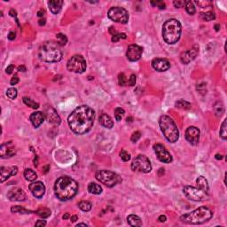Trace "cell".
<instances>
[{"instance_id":"6da1fadb","label":"cell","mask_w":227,"mask_h":227,"mask_svg":"<svg viewBox=\"0 0 227 227\" xmlns=\"http://www.w3.org/2000/svg\"><path fill=\"white\" fill-rule=\"evenodd\" d=\"M95 119L94 110L88 106L76 107L68 116V125L73 132L78 135L85 134L91 131Z\"/></svg>"},{"instance_id":"7a4b0ae2","label":"cell","mask_w":227,"mask_h":227,"mask_svg":"<svg viewBox=\"0 0 227 227\" xmlns=\"http://www.w3.org/2000/svg\"><path fill=\"white\" fill-rule=\"evenodd\" d=\"M78 192V184L69 177H61L54 184V193L60 200L66 201L74 198Z\"/></svg>"},{"instance_id":"3957f363","label":"cell","mask_w":227,"mask_h":227,"mask_svg":"<svg viewBox=\"0 0 227 227\" xmlns=\"http://www.w3.org/2000/svg\"><path fill=\"white\" fill-rule=\"evenodd\" d=\"M38 55L45 62H58L62 59L61 45L53 41L44 42L39 48Z\"/></svg>"},{"instance_id":"277c9868","label":"cell","mask_w":227,"mask_h":227,"mask_svg":"<svg viewBox=\"0 0 227 227\" xmlns=\"http://www.w3.org/2000/svg\"><path fill=\"white\" fill-rule=\"evenodd\" d=\"M182 33V26L179 21L170 19L164 22L162 26V37L168 44H174L180 39Z\"/></svg>"},{"instance_id":"5b68a950","label":"cell","mask_w":227,"mask_h":227,"mask_svg":"<svg viewBox=\"0 0 227 227\" xmlns=\"http://www.w3.org/2000/svg\"><path fill=\"white\" fill-rule=\"evenodd\" d=\"M213 216L212 211L207 207H200L195 210L180 216V220L189 225H201L208 222Z\"/></svg>"},{"instance_id":"8992f818","label":"cell","mask_w":227,"mask_h":227,"mask_svg":"<svg viewBox=\"0 0 227 227\" xmlns=\"http://www.w3.org/2000/svg\"><path fill=\"white\" fill-rule=\"evenodd\" d=\"M159 125L167 140L170 143H176L179 139V131L171 118L168 116H161L159 119Z\"/></svg>"},{"instance_id":"52a82bcc","label":"cell","mask_w":227,"mask_h":227,"mask_svg":"<svg viewBox=\"0 0 227 227\" xmlns=\"http://www.w3.org/2000/svg\"><path fill=\"white\" fill-rule=\"evenodd\" d=\"M95 177L97 178V180H99L100 183L105 185L107 187H113L116 185L117 184L122 182V177L116 173L110 170H99L96 172Z\"/></svg>"},{"instance_id":"ba28073f","label":"cell","mask_w":227,"mask_h":227,"mask_svg":"<svg viewBox=\"0 0 227 227\" xmlns=\"http://www.w3.org/2000/svg\"><path fill=\"white\" fill-rule=\"evenodd\" d=\"M131 168L133 171L149 173L152 170V165L149 159L144 155H138L131 162Z\"/></svg>"},{"instance_id":"9c48e42d","label":"cell","mask_w":227,"mask_h":227,"mask_svg":"<svg viewBox=\"0 0 227 227\" xmlns=\"http://www.w3.org/2000/svg\"><path fill=\"white\" fill-rule=\"evenodd\" d=\"M67 68L70 72L82 74L86 69V61L82 55H74L67 61Z\"/></svg>"},{"instance_id":"30bf717a","label":"cell","mask_w":227,"mask_h":227,"mask_svg":"<svg viewBox=\"0 0 227 227\" xmlns=\"http://www.w3.org/2000/svg\"><path fill=\"white\" fill-rule=\"evenodd\" d=\"M108 18L113 22L126 24L129 21V12L126 9L120 6L112 7L108 11Z\"/></svg>"},{"instance_id":"8fae6325","label":"cell","mask_w":227,"mask_h":227,"mask_svg":"<svg viewBox=\"0 0 227 227\" xmlns=\"http://www.w3.org/2000/svg\"><path fill=\"white\" fill-rule=\"evenodd\" d=\"M183 193L187 199L194 201H202L209 198L206 192L200 190L198 187H194L190 185L184 187Z\"/></svg>"},{"instance_id":"7c38bea8","label":"cell","mask_w":227,"mask_h":227,"mask_svg":"<svg viewBox=\"0 0 227 227\" xmlns=\"http://www.w3.org/2000/svg\"><path fill=\"white\" fill-rule=\"evenodd\" d=\"M154 150L155 154L157 155L158 160L163 163H170L172 161L171 155L168 152V150L165 148L164 146L161 144H155L154 145Z\"/></svg>"},{"instance_id":"4fadbf2b","label":"cell","mask_w":227,"mask_h":227,"mask_svg":"<svg viewBox=\"0 0 227 227\" xmlns=\"http://www.w3.org/2000/svg\"><path fill=\"white\" fill-rule=\"evenodd\" d=\"M143 53V48L138 44H131L127 49L126 57L130 61H138Z\"/></svg>"},{"instance_id":"5bb4252c","label":"cell","mask_w":227,"mask_h":227,"mask_svg":"<svg viewBox=\"0 0 227 227\" xmlns=\"http://www.w3.org/2000/svg\"><path fill=\"white\" fill-rule=\"evenodd\" d=\"M200 130L198 128L194 127V126H190L187 128L186 131H185V139L188 141L189 143L193 146H195L199 143L200 139Z\"/></svg>"},{"instance_id":"9a60e30c","label":"cell","mask_w":227,"mask_h":227,"mask_svg":"<svg viewBox=\"0 0 227 227\" xmlns=\"http://www.w3.org/2000/svg\"><path fill=\"white\" fill-rule=\"evenodd\" d=\"M44 114H45L44 115L45 118L47 119V121L50 122V123L53 124V125H60L61 124V117L58 115L57 111L53 107L47 106L45 108V113Z\"/></svg>"},{"instance_id":"2e32d148","label":"cell","mask_w":227,"mask_h":227,"mask_svg":"<svg viewBox=\"0 0 227 227\" xmlns=\"http://www.w3.org/2000/svg\"><path fill=\"white\" fill-rule=\"evenodd\" d=\"M7 198L12 201H23L26 200V194L22 188L14 187L7 193Z\"/></svg>"},{"instance_id":"e0dca14e","label":"cell","mask_w":227,"mask_h":227,"mask_svg":"<svg viewBox=\"0 0 227 227\" xmlns=\"http://www.w3.org/2000/svg\"><path fill=\"white\" fill-rule=\"evenodd\" d=\"M28 188L30 190V192L32 193L34 196L37 199L42 198L45 194V186L42 182L40 181H37V182H33L29 185Z\"/></svg>"},{"instance_id":"ac0fdd59","label":"cell","mask_w":227,"mask_h":227,"mask_svg":"<svg viewBox=\"0 0 227 227\" xmlns=\"http://www.w3.org/2000/svg\"><path fill=\"white\" fill-rule=\"evenodd\" d=\"M198 52H199V48H198L197 45H195L192 49L182 52V54L180 56V60L182 61V63L186 65V64L190 63L192 61H194V59L197 57V55H198Z\"/></svg>"},{"instance_id":"d6986e66","label":"cell","mask_w":227,"mask_h":227,"mask_svg":"<svg viewBox=\"0 0 227 227\" xmlns=\"http://www.w3.org/2000/svg\"><path fill=\"white\" fill-rule=\"evenodd\" d=\"M152 67L155 68L156 71L164 72L170 67V64L166 59L156 58V59H154L152 61Z\"/></svg>"},{"instance_id":"ffe728a7","label":"cell","mask_w":227,"mask_h":227,"mask_svg":"<svg viewBox=\"0 0 227 227\" xmlns=\"http://www.w3.org/2000/svg\"><path fill=\"white\" fill-rule=\"evenodd\" d=\"M18 172V168L16 166L12 167H1L0 169V181L4 183L7 178L15 176Z\"/></svg>"},{"instance_id":"44dd1931","label":"cell","mask_w":227,"mask_h":227,"mask_svg":"<svg viewBox=\"0 0 227 227\" xmlns=\"http://www.w3.org/2000/svg\"><path fill=\"white\" fill-rule=\"evenodd\" d=\"M12 142H8L6 144H3L0 147V154H1V157L2 158H10L12 157L13 155H15V152L13 148L12 147Z\"/></svg>"},{"instance_id":"7402d4cb","label":"cell","mask_w":227,"mask_h":227,"mask_svg":"<svg viewBox=\"0 0 227 227\" xmlns=\"http://www.w3.org/2000/svg\"><path fill=\"white\" fill-rule=\"evenodd\" d=\"M44 119H45V116L42 112H35L33 114H31L29 117V120L35 128H38L44 122Z\"/></svg>"},{"instance_id":"603a6c76","label":"cell","mask_w":227,"mask_h":227,"mask_svg":"<svg viewBox=\"0 0 227 227\" xmlns=\"http://www.w3.org/2000/svg\"><path fill=\"white\" fill-rule=\"evenodd\" d=\"M48 6H49L51 12L53 14H57L61 12V7L63 6V1L62 0H51L48 2Z\"/></svg>"},{"instance_id":"cb8c5ba5","label":"cell","mask_w":227,"mask_h":227,"mask_svg":"<svg viewBox=\"0 0 227 227\" xmlns=\"http://www.w3.org/2000/svg\"><path fill=\"white\" fill-rule=\"evenodd\" d=\"M99 122L103 127L107 128V129H111L114 127V122H113L112 118L106 114H101Z\"/></svg>"},{"instance_id":"d4e9b609","label":"cell","mask_w":227,"mask_h":227,"mask_svg":"<svg viewBox=\"0 0 227 227\" xmlns=\"http://www.w3.org/2000/svg\"><path fill=\"white\" fill-rule=\"evenodd\" d=\"M128 224L131 225V226H142V221L140 219V217H139L136 215H130L127 217Z\"/></svg>"},{"instance_id":"484cf974","label":"cell","mask_w":227,"mask_h":227,"mask_svg":"<svg viewBox=\"0 0 227 227\" xmlns=\"http://www.w3.org/2000/svg\"><path fill=\"white\" fill-rule=\"evenodd\" d=\"M196 184H197V187L204 192H208L209 191V184L205 177L200 176L197 179H196Z\"/></svg>"},{"instance_id":"4316f807","label":"cell","mask_w":227,"mask_h":227,"mask_svg":"<svg viewBox=\"0 0 227 227\" xmlns=\"http://www.w3.org/2000/svg\"><path fill=\"white\" fill-rule=\"evenodd\" d=\"M24 177L26 178V180L30 181V182H33V181H35L37 178V173L34 171L33 170H31V169H26L25 171H24Z\"/></svg>"},{"instance_id":"83f0119b","label":"cell","mask_w":227,"mask_h":227,"mask_svg":"<svg viewBox=\"0 0 227 227\" xmlns=\"http://www.w3.org/2000/svg\"><path fill=\"white\" fill-rule=\"evenodd\" d=\"M213 109L215 112V115L218 117L221 116L225 112V107H224V105H223L221 101H216L213 106Z\"/></svg>"},{"instance_id":"f1b7e54d","label":"cell","mask_w":227,"mask_h":227,"mask_svg":"<svg viewBox=\"0 0 227 227\" xmlns=\"http://www.w3.org/2000/svg\"><path fill=\"white\" fill-rule=\"evenodd\" d=\"M88 191L91 194H100L102 193V187L96 183H90L88 185Z\"/></svg>"},{"instance_id":"f546056e","label":"cell","mask_w":227,"mask_h":227,"mask_svg":"<svg viewBox=\"0 0 227 227\" xmlns=\"http://www.w3.org/2000/svg\"><path fill=\"white\" fill-rule=\"evenodd\" d=\"M36 213L40 217L42 218H47L51 216V210L47 208H44V207H41L39 208L36 211Z\"/></svg>"},{"instance_id":"4dcf8cb0","label":"cell","mask_w":227,"mask_h":227,"mask_svg":"<svg viewBox=\"0 0 227 227\" xmlns=\"http://www.w3.org/2000/svg\"><path fill=\"white\" fill-rule=\"evenodd\" d=\"M176 107L180 108V109H184V110H187V109H190L192 107V105L185 100H179L176 102Z\"/></svg>"},{"instance_id":"1f68e13d","label":"cell","mask_w":227,"mask_h":227,"mask_svg":"<svg viewBox=\"0 0 227 227\" xmlns=\"http://www.w3.org/2000/svg\"><path fill=\"white\" fill-rule=\"evenodd\" d=\"M78 207L81 210L85 211V212H88L91 210L92 208V204L90 202V201H87V200H82L78 203Z\"/></svg>"},{"instance_id":"d6a6232c","label":"cell","mask_w":227,"mask_h":227,"mask_svg":"<svg viewBox=\"0 0 227 227\" xmlns=\"http://www.w3.org/2000/svg\"><path fill=\"white\" fill-rule=\"evenodd\" d=\"M185 10H186V12H188L190 15H194V13L196 12V8H195V6H194V2H192V1H185Z\"/></svg>"},{"instance_id":"836d02e7","label":"cell","mask_w":227,"mask_h":227,"mask_svg":"<svg viewBox=\"0 0 227 227\" xmlns=\"http://www.w3.org/2000/svg\"><path fill=\"white\" fill-rule=\"evenodd\" d=\"M23 102L25 105H27L29 107L33 108V109H37L39 107V104L37 102H35L33 100L29 99V98H27V97H24L23 98Z\"/></svg>"},{"instance_id":"e575fe53","label":"cell","mask_w":227,"mask_h":227,"mask_svg":"<svg viewBox=\"0 0 227 227\" xmlns=\"http://www.w3.org/2000/svg\"><path fill=\"white\" fill-rule=\"evenodd\" d=\"M11 211L12 213H22V214H29L32 211L28 210L24 208H22L21 206H13L11 208Z\"/></svg>"},{"instance_id":"d590c367","label":"cell","mask_w":227,"mask_h":227,"mask_svg":"<svg viewBox=\"0 0 227 227\" xmlns=\"http://www.w3.org/2000/svg\"><path fill=\"white\" fill-rule=\"evenodd\" d=\"M226 119H225L224 120V122L222 123L221 125V128H220V137H221L222 139H224V140H225L227 139V132H226Z\"/></svg>"},{"instance_id":"8d00e7d4","label":"cell","mask_w":227,"mask_h":227,"mask_svg":"<svg viewBox=\"0 0 227 227\" xmlns=\"http://www.w3.org/2000/svg\"><path fill=\"white\" fill-rule=\"evenodd\" d=\"M56 39H57V43L60 45H65L67 43V38L64 34L59 33L56 35Z\"/></svg>"},{"instance_id":"74e56055","label":"cell","mask_w":227,"mask_h":227,"mask_svg":"<svg viewBox=\"0 0 227 227\" xmlns=\"http://www.w3.org/2000/svg\"><path fill=\"white\" fill-rule=\"evenodd\" d=\"M124 113H125V111L123 110L122 108L121 107H117L116 108V110H115V117H116V121H121L122 119V117L124 116Z\"/></svg>"},{"instance_id":"f35d334b","label":"cell","mask_w":227,"mask_h":227,"mask_svg":"<svg viewBox=\"0 0 227 227\" xmlns=\"http://www.w3.org/2000/svg\"><path fill=\"white\" fill-rule=\"evenodd\" d=\"M17 95H18V91L15 88H9L6 91V96L10 99V100H14L16 99Z\"/></svg>"},{"instance_id":"ab89813d","label":"cell","mask_w":227,"mask_h":227,"mask_svg":"<svg viewBox=\"0 0 227 227\" xmlns=\"http://www.w3.org/2000/svg\"><path fill=\"white\" fill-rule=\"evenodd\" d=\"M202 18L206 22H210L216 19V15L213 12H207L205 13H202Z\"/></svg>"},{"instance_id":"60d3db41","label":"cell","mask_w":227,"mask_h":227,"mask_svg":"<svg viewBox=\"0 0 227 227\" xmlns=\"http://www.w3.org/2000/svg\"><path fill=\"white\" fill-rule=\"evenodd\" d=\"M121 38L122 39H126L127 38V36H126V34L124 33H117L116 35H114L113 37H112V42L113 43H117L119 40Z\"/></svg>"},{"instance_id":"b9f144b4","label":"cell","mask_w":227,"mask_h":227,"mask_svg":"<svg viewBox=\"0 0 227 227\" xmlns=\"http://www.w3.org/2000/svg\"><path fill=\"white\" fill-rule=\"evenodd\" d=\"M120 156H121V159H122L124 162H127V161H129L131 160V155L128 153L126 150H122V151L120 152Z\"/></svg>"},{"instance_id":"7bdbcfd3","label":"cell","mask_w":227,"mask_h":227,"mask_svg":"<svg viewBox=\"0 0 227 227\" xmlns=\"http://www.w3.org/2000/svg\"><path fill=\"white\" fill-rule=\"evenodd\" d=\"M118 83H119V85H120V86H124V85H126V83H127V78H126L125 75H124L123 73L119 74V76H118Z\"/></svg>"},{"instance_id":"ee69618b","label":"cell","mask_w":227,"mask_h":227,"mask_svg":"<svg viewBox=\"0 0 227 227\" xmlns=\"http://www.w3.org/2000/svg\"><path fill=\"white\" fill-rule=\"evenodd\" d=\"M151 5L154 6H157L159 9H165L166 8V5H165V3H163V2H161V1H156V2H154V1H151Z\"/></svg>"},{"instance_id":"f6af8a7d","label":"cell","mask_w":227,"mask_h":227,"mask_svg":"<svg viewBox=\"0 0 227 227\" xmlns=\"http://www.w3.org/2000/svg\"><path fill=\"white\" fill-rule=\"evenodd\" d=\"M140 137H141V133L139 132V131H135V132H133V134L131 135V140L132 141L133 143H136V142H138V140L140 139Z\"/></svg>"},{"instance_id":"bcb514c9","label":"cell","mask_w":227,"mask_h":227,"mask_svg":"<svg viewBox=\"0 0 227 227\" xmlns=\"http://www.w3.org/2000/svg\"><path fill=\"white\" fill-rule=\"evenodd\" d=\"M136 81H137V79H136V76H135L134 74L131 75L130 79H129V84H130V86H134V85L136 84Z\"/></svg>"},{"instance_id":"7dc6e473","label":"cell","mask_w":227,"mask_h":227,"mask_svg":"<svg viewBox=\"0 0 227 227\" xmlns=\"http://www.w3.org/2000/svg\"><path fill=\"white\" fill-rule=\"evenodd\" d=\"M174 6H176L177 8H180V7H183L185 5V1H181V0H177V1H174L173 2Z\"/></svg>"},{"instance_id":"c3c4849f","label":"cell","mask_w":227,"mask_h":227,"mask_svg":"<svg viewBox=\"0 0 227 227\" xmlns=\"http://www.w3.org/2000/svg\"><path fill=\"white\" fill-rule=\"evenodd\" d=\"M13 71H14V65L11 64V65H9V66L6 67V74L10 75V74H12V73L13 72Z\"/></svg>"},{"instance_id":"681fc988","label":"cell","mask_w":227,"mask_h":227,"mask_svg":"<svg viewBox=\"0 0 227 227\" xmlns=\"http://www.w3.org/2000/svg\"><path fill=\"white\" fill-rule=\"evenodd\" d=\"M19 81H20L19 77H18L17 76H14L13 77H12L11 81H10V83H11V85H15V84H17V83H19Z\"/></svg>"},{"instance_id":"f907efd6","label":"cell","mask_w":227,"mask_h":227,"mask_svg":"<svg viewBox=\"0 0 227 227\" xmlns=\"http://www.w3.org/2000/svg\"><path fill=\"white\" fill-rule=\"evenodd\" d=\"M46 225V222L44 220H38L36 223V226H45Z\"/></svg>"},{"instance_id":"816d5d0a","label":"cell","mask_w":227,"mask_h":227,"mask_svg":"<svg viewBox=\"0 0 227 227\" xmlns=\"http://www.w3.org/2000/svg\"><path fill=\"white\" fill-rule=\"evenodd\" d=\"M108 31H109V33H110L112 36H114V35L117 34L116 30V28H115V27H113V26H111L110 28H109Z\"/></svg>"},{"instance_id":"f5cc1de1","label":"cell","mask_w":227,"mask_h":227,"mask_svg":"<svg viewBox=\"0 0 227 227\" xmlns=\"http://www.w3.org/2000/svg\"><path fill=\"white\" fill-rule=\"evenodd\" d=\"M15 36H16V35H15V32H12H12H10V33L8 34V39L11 40V41L12 40H14V39H15Z\"/></svg>"},{"instance_id":"db71d44e","label":"cell","mask_w":227,"mask_h":227,"mask_svg":"<svg viewBox=\"0 0 227 227\" xmlns=\"http://www.w3.org/2000/svg\"><path fill=\"white\" fill-rule=\"evenodd\" d=\"M158 220L161 223H163V222H165L167 220V217L166 216H164V215H161V216L158 217Z\"/></svg>"},{"instance_id":"11a10c76","label":"cell","mask_w":227,"mask_h":227,"mask_svg":"<svg viewBox=\"0 0 227 227\" xmlns=\"http://www.w3.org/2000/svg\"><path fill=\"white\" fill-rule=\"evenodd\" d=\"M9 14L11 15L12 17H16L17 16V12L14 10V9H11L10 12H9Z\"/></svg>"},{"instance_id":"9f6ffc18","label":"cell","mask_w":227,"mask_h":227,"mask_svg":"<svg viewBox=\"0 0 227 227\" xmlns=\"http://www.w3.org/2000/svg\"><path fill=\"white\" fill-rule=\"evenodd\" d=\"M45 13V11L44 9H40L38 12H37V16L38 17H43Z\"/></svg>"},{"instance_id":"6f0895ef","label":"cell","mask_w":227,"mask_h":227,"mask_svg":"<svg viewBox=\"0 0 227 227\" xmlns=\"http://www.w3.org/2000/svg\"><path fill=\"white\" fill-rule=\"evenodd\" d=\"M18 71H20V72H25L26 71V67L25 66H19L18 67Z\"/></svg>"},{"instance_id":"680465c9","label":"cell","mask_w":227,"mask_h":227,"mask_svg":"<svg viewBox=\"0 0 227 227\" xmlns=\"http://www.w3.org/2000/svg\"><path fill=\"white\" fill-rule=\"evenodd\" d=\"M70 219H71V222H76V220H78V216H76V215H74V216H72L71 217H70Z\"/></svg>"},{"instance_id":"91938a15","label":"cell","mask_w":227,"mask_h":227,"mask_svg":"<svg viewBox=\"0 0 227 227\" xmlns=\"http://www.w3.org/2000/svg\"><path fill=\"white\" fill-rule=\"evenodd\" d=\"M38 24L40 26H44L45 25V20L44 19H42V20H39V22Z\"/></svg>"},{"instance_id":"94428289","label":"cell","mask_w":227,"mask_h":227,"mask_svg":"<svg viewBox=\"0 0 227 227\" xmlns=\"http://www.w3.org/2000/svg\"><path fill=\"white\" fill-rule=\"evenodd\" d=\"M69 216H69V214H68V213H66V214L62 216V217H63V219H65V220H66V219H68V218H69Z\"/></svg>"},{"instance_id":"6125c7cd","label":"cell","mask_w":227,"mask_h":227,"mask_svg":"<svg viewBox=\"0 0 227 227\" xmlns=\"http://www.w3.org/2000/svg\"><path fill=\"white\" fill-rule=\"evenodd\" d=\"M214 28L216 29V31H218L219 30V28H220V25L219 24H216L215 26H214Z\"/></svg>"},{"instance_id":"be15d7a7","label":"cell","mask_w":227,"mask_h":227,"mask_svg":"<svg viewBox=\"0 0 227 227\" xmlns=\"http://www.w3.org/2000/svg\"><path fill=\"white\" fill-rule=\"evenodd\" d=\"M37 159H38L37 156H36V158H35V160H34V165L36 167L37 166Z\"/></svg>"},{"instance_id":"e7e4bbea","label":"cell","mask_w":227,"mask_h":227,"mask_svg":"<svg viewBox=\"0 0 227 227\" xmlns=\"http://www.w3.org/2000/svg\"><path fill=\"white\" fill-rule=\"evenodd\" d=\"M76 226H87L86 224H83V223H80V224H77Z\"/></svg>"},{"instance_id":"03108f58","label":"cell","mask_w":227,"mask_h":227,"mask_svg":"<svg viewBox=\"0 0 227 227\" xmlns=\"http://www.w3.org/2000/svg\"><path fill=\"white\" fill-rule=\"evenodd\" d=\"M222 158H223L222 155H216V159H217V160H221Z\"/></svg>"},{"instance_id":"003e7915","label":"cell","mask_w":227,"mask_h":227,"mask_svg":"<svg viewBox=\"0 0 227 227\" xmlns=\"http://www.w3.org/2000/svg\"><path fill=\"white\" fill-rule=\"evenodd\" d=\"M48 168H49V166H46L45 168H44V170H45L44 172H45V173H47V171H48Z\"/></svg>"}]
</instances>
